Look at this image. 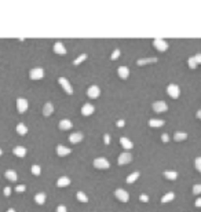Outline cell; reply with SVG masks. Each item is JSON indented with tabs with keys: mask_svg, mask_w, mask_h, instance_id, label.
I'll return each mask as SVG.
<instances>
[{
	"mask_svg": "<svg viewBox=\"0 0 201 212\" xmlns=\"http://www.w3.org/2000/svg\"><path fill=\"white\" fill-rule=\"evenodd\" d=\"M54 52L55 54H59V55L66 54V48H65V46L61 43V41H57V43L54 44Z\"/></svg>",
	"mask_w": 201,
	"mask_h": 212,
	"instance_id": "cell-13",
	"label": "cell"
},
{
	"mask_svg": "<svg viewBox=\"0 0 201 212\" xmlns=\"http://www.w3.org/2000/svg\"><path fill=\"white\" fill-rule=\"evenodd\" d=\"M187 64H189V68H191V69H196V68H197V62H196L194 57L189 58V61H187Z\"/></svg>",
	"mask_w": 201,
	"mask_h": 212,
	"instance_id": "cell-32",
	"label": "cell"
},
{
	"mask_svg": "<svg viewBox=\"0 0 201 212\" xmlns=\"http://www.w3.org/2000/svg\"><path fill=\"white\" fill-rule=\"evenodd\" d=\"M194 59H196V62L198 64H201V54H197V55H194Z\"/></svg>",
	"mask_w": 201,
	"mask_h": 212,
	"instance_id": "cell-43",
	"label": "cell"
},
{
	"mask_svg": "<svg viewBox=\"0 0 201 212\" xmlns=\"http://www.w3.org/2000/svg\"><path fill=\"white\" fill-rule=\"evenodd\" d=\"M196 117H197V119H200V120H201V110H198L197 113H196Z\"/></svg>",
	"mask_w": 201,
	"mask_h": 212,
	"instance_id": "cell-46",
	"label": "cell"
},
{
	"mask_svg": "<svg viewBox=\"0 0 201 212\" xmlns=\"http://www.w3.org/2000/svg\"><path fill=\"white\" fill-rule=\"evenodd\" d=\"M167 92H168V95L171 98L176 99V98H179V95H180V88L176 86V84H169V86L167 87Z\"/></svg>",
	"mask_w": 201,
	"mask_h": 212,
	"instance_id": "cell-2",
	"label": "cell"
},
{
	"mask_svg": "<svg viewBox=\"0 0 201 212\" xmlns=\"http://www.w3.org/2000/svg\"><path fill=\"white\" fill-rule=\"evenodd\" d=\"M132 161V156H131V153H121V154L119 156V158H117V164L119 165H126V164H128V163Z\"/></svg>",
	"mask_w": 201,
	"mask_h": 212,
	"instance_id": "cell-5",
	"label": "cell"
},
{
	"mask_svg": "<svg viewBox=\"0 0 201 212\" xmlns=\"http://www.w3.org/2000/svg\"><path fill=\"white\" fill-rule=\"evenodd\" d=\"M1 154H3V150H1V149H0V156H1Z\"/></svg>",
	"mask_w": 201,
	"mask_h": 212,
	"instance_id": "cell-48",
	"label": "cell"
},
{
	"mask_svg": "<svg viewBox=\"0 0 201 212\" xmlns=\"http://www.w3.org/2000/svg\"><path fill=\"white\" fill-rule=\"evenodd\" d=\"M72 128V123H70V120L68 119H64L59 121V129H62V131H68V129Z\"/></svg>",
	"mask_w": 201,
	"mask_h": 212,
	"instance_id": "cell-16",
	"label": "cell"
},
{
	"mask_svg": "<svg viewBox=\"0 0 201 212\" xmlns=\"http://www.w3.org/2000/svg\"><path fill=\"white\" fill-rule=\"evenodd\" d=\"M77 200L81 202H87L88 201V197L86 196V193H83V191H77Z\"/></svg>",
	"mask_w": 201,
	"mask_h": 212,
	"instance_id": "cell-30",
	"label": "cell"
},
{
	"mask_svg": "<svg viewBox=\"0 0 201 212\" xmlns=\"http://www.w3.org/2000/svg\"><path fill=\"white\" fill-rule=\"evenodd\" d=\"M187 138V134L183 132V131H176L175 134H174V139L176 140V142H180V140H185Z\"/></svg>",
	"mask_w": 201,
	"mask_h": 212,
	"instance_id": "cell-22",
	"label": "cell"
},
{
	"mask_svg": "<svg viewBox=\"0 0 201 212\" xmlns=\"http://www.w3.org/2000/svg\"><path fill=\"white\" fill-rule=\"evenodd\" d=\"M138 178H139V172L135 171V172H132L131 175H128V178H127V183H134Z\"/></svg>",
	"mask_w": 201,
	"mask_h": 212,
	"instance_id": "cell-29",
	"label": "cell"
},
{
	"mask_svg": "<svg viewBox=\"0 0 201 212\" xmlns=\"http://www.w3.org/2000/svg\"><path fill=\"white\" fill-rule=\"evenodd\" d=\"M115 196H116V198L121 202H128V200H129V194L127 193L124 189H117V190L115 191Z\"/></svg>",
	"mask_w": 201,
	"mask_h": 212,
	"instance_id": "cell-4",
	"label": "cell"
},
{
	"mask_svg": "<svg viewBox=\"0 0 201 212\" xmlns=\"http://www.w3.org/2000/svg\"><path fill=\"white\" fill-rule=\"evenodd\" d=\"M69 185H70V179H69L68 176H61V178L57 180L58 187H65V186H69Z\"/></svg>",
	"mask_w": 201,
	"mask_h": 212,
	"instance_id": "cell-20",
	"label": "cell"
},
{
	"mask_svg": "<svg viewBox=\"0 0 201 212\" xmlns=\"http://www.w3.org/2000/svg\"><path fill=\"white\" fill-rule=\"evenodd\" d=\"M7 212H17L14 208H10V209H7Z\"/></svg>",
	"mask_w": 201,
	"mask_h": 212,
	"instance_id": "cell-47",
	"label": "cell"
},
{
	"mask_svg": "<svg viewBox=\"0 0 201 212\" xmlns=\"http://www.w3.org/2000/svg\"><path fill=\"white\" fill-rule=\"evenodd\" d=\"M13 153H14L17 157H25L26 156V149L24 148V146H15L14 150H13Z\"/></svg>",
	"mask_w": 201,
	"mask_h": 212,
	"instance_id": "cell-17",
	"label": "cell"
},
{
	"mask_svg": "<svg viewBox=\"0 0 201 212\" xmlns=\"http://www.w3.org/2000/svg\"><path fill=\"white\" fill-rule=\"evenodd\" d=\"M153 110H154L156 113H164V112L168 110V105L165 103L164 101L154 102V103H153Z\"/></svg>",
	"mask_w": 201,
	"mask_h": 212,
	"instance_id": "cell-6",
	"label": "cell"
},
{
	"mask_svg": "<svg viewBox=\"0 0 201 212\" xmlns=\"http://www.w3.org/2000/svg\"><path fill=\"white\" fill-rule=\"evenodd\" d=\"M35 201H36L39 205L44 204V202H46V194H44V193H39V194H36V196H35Z\"/></svg>",
	"mask_w": 201,
	"mask_h": 212,
	"instance_id": "cell-27",
	"label": "cell"
},
{
	"mask_svg": "<svg viewBox=\"0 0 201 212\" xmlns=\"http://www.w3.org/2000/svg\"><path fill=\"white\" fill-rule=\"evenodd\" d=\"M32 174H33V175H36V176H39L40 174H41V169H40V167L39 165H32Z\"/></svg>",
	"mask_w": 201,
	"mask_h": 212,
	"instance_id": "cell-33",
	"label": "cell"
},
{
	"mask_svg": "<svg viewBox=\"0 0 201 212\" xmlns=\"http://www.w3.org/2000/svg\"><path fill=\"white\" fill-rule=\"evenodd\" d=\"M17 132H18L19 135H22V137H24V135H26V134H28V127H26L24 123H19L18 126H17Z\"/></svg>",
	"mask_w": 201,
	"mask_h": 212,
	"instance_id": "cell-24",
	"label": "cell"
},
{
	"mask_svg": "<svg viewBox=\"0 0 201 212\" xmlns=\"http://www.w3.org/2000/svg\"><path fill=\"white\" fill-rule=\"evenodd\" d=\"M94 110H95V108H94L91 103H86V105H83V108H81V113L83 116H91L94 113Z\"/></svg>",
	"mask_w": 201,
	"mask_h": 212,
	"instance_id": "cell-12",
	"label": "cell"
},
{
	"mask_svg": "<svg viewBox=\"0 0 201 212\" xmlns=\"http://www.w3.org/2000/svg\"><path fill=\"white\" fill-rule=\"evenodd\" d=\"M59 84L62 86V88L65 90V92H68L69 95H72L73 94V88H72V86H70V83L68 81V79H65V77H59Z\"/></svg>",
	"mask_w": 201,
	"mask_h": 212,
	"instance_id": "cell-9",
	"label": "cell"
},
{
	"mask_svg": "<svg viewBox=\"0 0 201 212\" xmlns=\"http://www.w3.org/2000/svg\"><path fill=\"white\" fill-rule=\"evenodd\" d=\"M120 52H121V51H120L119 48H116V50L113 51V52H112V57H110V59H112V61H115V59H117V58L120 57Z\"/></svg>",
	"mask_w": 201,
	"mask_h": 212,
	"instance_id": "cell-34",
	"label": "cell"
},
{
	"mask_svg": "<svg viewBox=\"0 0 201 212\" xmlns=\"http://www.w3.org/2000/svg\"><path fill=\"white\" fill-rule=\"evenodd\" d=\"M99 94H101V90H99V87L98 86H91L90 88L87 90V95H88L90 98H92V99L99 97Z\"/></svg>",
	"mask_w": 201,
	"mask_h": 212,
	"instance_id": "cell-10",
	"label": "cell"
},
{
	"mask_svg": "<svg viewBox=\"0 0 201 212\" xmlns=\"http://www.w3.org/2000/svg\"><path fill=\"white\" fill-rule=\"evenodd\" d=\"M52 112H54V106H52V103H46L44 105V108H43V114L46 116V117H48V116L52 114Z\"/></svg>",
	"mask_w": 201,
	"mask_h": 212,
	"instance_id": "cell-21",
	"label": "cell"
},
{
	"mask_svg": "<svg viewBox=\"0 0 201 212\" xmlns=\"http://www.w3.org/2000/svg\"><path fill=\"white\" fill-rule=\"evenodd\" d=\"M94 167H95V168H99V169H106L110 167V164H109V161L106 158L99 157V158H95V160H94Z\"/></svg>",
	"mask_w": 201,
	"mask_h": 212,
	"instance_id": "cell-3",
	"label": "cell"
},
{
	"mask_svg": "<svg viewBox=\"0 0 201 212\" xmlns=\"http://www.w3.org/2000/svg\"><path fill=\"white\" fill-rule=\"evenodd\" d=\"M86 59H87V54H81L79 58H76L75 61H73V65H76V66H77V65H80L83 61H86Z\"/></svg>",
	"mask_w": 201,
	"mask_h": 212,
	"instance_id": "cell-31",
	"label": "cell"
},
{
	"mask_svg": "<svg viewBox=\"0 0 201 212\" xmlns=\"http://www.w3.org/2000/svg\"><path fill=\"white\" fill-rule=\"evenodd\" d=\"M11 194V187H4V196H6V197H8V196H10Z\"/></svg>",
	"mask_w": 201,
	"mask_h": 212,
	"instance_id": "cell-41",
	"label": "cell"
},
{
	"mask_svg": "<svg viewBox=\"0 0 201 212\" xmlns=\"http://www.w3.org/2000/svg\"><path fill=\"white\" fill-rule=\"evenodd\" d=\"M174 198H175V193H172V191H169V193L164 194L161 198V202H169V201H172Z\"/></svg>",
	"mask_w": 201,
	"mask_h": 212,
	"instance_id": "cell-26",
	"label": "cell"
},
{
	"mask_svg": "<svg viewBox=\"0 0 201 212\" xmlns=\"http://www.w3.org/2000/svg\"><path fill=\"white\" fill-rule=\"evenodd\" d=\"M164 176L167 178V179H169V180H174V179L178 178V172H176V171H165Z\"/></svg>",
	"mask_w": 201,
	"mask_h": 212,
	"instance_id": "cell-28",
	"label": "cell"
},
{
	"mask_svg": "<svg viewBox=\"0 0 201 212\" xmlns=\"http://www.w3.org/2000/svg\"><path fill=\"white\" fill-rule=\"evenodd\" d=\"M103 140H105V145H109L110 143V135H109V134H105Z\"/></svg>",
	"mask_w": 201,
	"mask_h": 212,
	"instance_id": "cell-39",
	"label": "cell"
},
{
	"mask_svg": "<svg viewBox=\"0 0 201 212\" xmlns=\"http://www.w3.org/2000/svg\"><path fill=\"white\" fill-rule=\"evenodd\" d=\"M117 73H119L120 79L126 80V79H128V76H129V69L127 68V66H120V68L117 69Z\"/></svg>",
	"mask_w": 201,
	"mask_h": 212,
	"instance_id": "cell-14",
	"label": "cell"
},
{
	"mask_svg": "<svg viewBox=\"0 0 201 212\" xmlns=\"http://www.w3.org/2000/svg\"><path fill=\"white\" fill-rule=\"evenodd\" d=\"M126 126V121H124V120H119V121H117V127H124Z\"/></svg>",
	"mask_w": 201,
	"mask_h": 212,
	"instance_id": "cell-45",
	"label": "cell"
},
{
	"mask_svg": "<svg viewBox=\"0 0 201 212\" xmlns=\"http://www.w3.org/2000/svg\"><path fill=\"white\" fill-rule=\"evenodd\" d=\"M153 46H154L158 51H161V52L163 51H167V48H168V43L163 39H154L153 40Z\"/></svg>",
	"mask_w": 201,
	"mask_h": 212,
	"instance_id": "cell-7",
	"label": "cell"
},
{
	"mask_svg": "<svg viewBox=\"0 0 201 212\" xmlns=\"http://www.w3.org/2000/svg\"><path fill=\"white\" fill-rule=\"evenodd\" d=\"M72 153V150L69 148H66V146H64V145H58L57 146V154L61 156V157H64V156H68Z\"/></svg>",
	"mask_w": 201,
	"mask_h": 212,
	"instance_id": "cell-11",
	"label": "cell"
},
{
	"mask_svg": "<svg viewBox=\"0 0 201 212\" xmlns=\"http://www.w3.org/2000/svg\"><path fill=\"white\" fill-rule=\"evenodd\" d=\"M28 101H26L25 98H18L17 99V110L19 112V113H25L26 110H28Z\"/></svg>",
	"mask_w": 201,
	"mask_h": 212,
	"instance_id": "cell-8",
	"label": "cell"
},
{
	"mask_svg": "<svg viewBox=\"0 0 201 212\" xmlns=\"http://www.w3.org/2000/svg\"><path fill=\"white\" fill-rule=\"evenodd\" d=\"M15 190L19 191V193H21V191H25L26 190V186H25V185H18V186L15 187Z\"/></svg>",
	"mask_w": 201,
	"mask_h": 212,
	"instance_id": "cell-37",
	"label": "cell"
},
{
	"mask_svg": "<svg viewBox=\"0 0 201 212\" xmlns=\"http://www.w3.org/2000/svg\"><path fill=\"white\" fill-rule=\"evenodd\" d=\"M4 176H6V178H7L8 180H13V182H15V180L18 179V176H17V172H15V171H13V169H8V171H6Z\"/></svg>",
	"mask_w": 201,
	"mask_h": 212,
	"instance_id": "cell-23",
	"label": "cell"
},
{
	"mask_svg": "<svg viewBox=\"0 0 201 212\" xmlns=\"http://www.w3.org/2000/svg\"><path fill=\"white\" fill-rule=\"evenodd\" d=\"M57 212H68V209L65 205H59V207H57Z\"/></svg>",
	"mask_w": 201,
	"mask_h": 212,
	"instance_id": "cell-38",
	"label": "cell"
},
{
	"mask_svg": "<svg viewBox=\"0 0 201 212\" xmlns=\"http://www.w3.org/2000/svg\"><path fill=\"white\" fill-rule=\"evenodd\" d=\"M193 193L194 194H200L201 193V185H194L193 186Z\"/></svg>",
	"mask_w": 201,
	"mask_h": 212,
	"instance_id": "cell-36",
	"label": "cell"
},
{
	"mask_svg": "<svg viewBox=\"0 0 201 212\" xmlns=\"http://www.w3.org/2000/svg\"><path fill=\"white\" fill-rule=\"evenodd\" d=\"M161 140H163V142H168V140H169V137L167 135V134H163V135H161Z\"/></svg>",
	"mask_w": 201,
	"mask_h": 212,
	"instance_id": "cell-42",
	"label": "cell"
},
{
	"mask_svg": "<svg viewBox=\"0 0 201 212\" xmlns=\"http://www.w3.org/2000/svg\"><path fill=\"white\" fill-rule=\"evenodd\" d=\"M149 126L153 127V128H158V127H163V126H164V120L151 119V120H149Z\"/></svg>",
	"mask_w": 201,
	"mask_h": 212,
	"instance_id": "cell-25",
	"label": "cell"
},
{
	"mask_svg": "<svg viewBox=\"0 0 201 212\" xmlns=\"http://www.w3.org/2000/svg\"><path fill=\"white\" fill-rule=\"evenodd\" d=\"M194 164H196V169H197L198 172L201 174V157H197V158H196Z\"/></svg>",
	"mask_w": 201,
	"mask_h": 212,
	"instance_id": "cell-35",
	"label": "cell"
},
{
	"mask_svg": "<svg viewBox=\"0 0 201 212\" xmlns=\"http://www.w3.org/2000/svg\"><path fill=\"white\" fill-rule=\"evenodd\" d=\"M139 200H140V201H142V202H147V201H149V197H147L146 194H140Z\"/></svg>",
	"mask_w": 201,
	"mask_h": 212,
	"instance_id": "cell-40",
	"label": "cell"
},
{
	"mask_svg": "<svg viewBox=\"0 0 201 212\" xmlns=\"http://www.w3.org/2000/svg\"><path fill=\"white\" fill-rule=\"evenodd\" d=\"M158 59L156 57L153 58H142V59H138L137 64L139 65V66H142V65H149V64H154V62H157Z\"/></svg>",
	"mask_w": 201,
	"mask_h": 212,
	"instance_id": "cell-19",
	"label": "cell"
},
{
	"mask_svg": "<svg viewBox=\"0 0 201 212\" xmlns=\"http://www.w3.org/2000/svg\"><path fill=\"white\" fill-rule=\"evenodd\" d=\"M29 77L32 80H40L44 77V69L43 68H33L29 72Z\"/></svg>",
	"mask_w": 201,
	"mask_h": 212,
	"instance_id": "cell-1",
	"label": "cell"
},
{
	"mask_svg": "<svg viewBox=\"0 0 201 212\" xmlns=\"http://www.w3.org/2000/svg\"><path fill=\"white\" fill-rule=\"evenodd\" d=\"M120 143H121V146L124 149H127V150H129V149H132L134 148V145H132V142L128 139V138H124V137H121L120 138Z\"/></svg>",
	"mask_w": 201,
	"mask_h": 212,
	"instance_id": "cell-18",
	"label": "cell"
},
{
	"mask_svg": "<svg viewBox=\"0 0 201 212\" xmlns=\"http://www.w3.org/2000/svg\"><path fill=\"white\" fill-rule=\"evenodd\" d=\"M196 207H197V208H201V197L200 198H197V200H196Z\"/></svg>",
	"mask_w": 201,
	"mask_h": 212,
	"instance_id": "cell-44",
	"label": "cell"
},
{
	"mask_svg": "<svg viewBox=\"0 0 201 212\" xmlns=\"http://www.w3.org/2000/svg\"><path fill=\"white\" fill-rule=\"evenodd\" d=\"M69 140H70V143H79V142H81V140H83V134L81 132H73V134H70Z\"/></svg>",
	"mask_w": 201,
	"mask_h": 212,
	"instance_id": "cell-15",
	"label": "cell"
}]
</instances>
